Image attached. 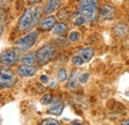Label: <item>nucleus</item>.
<instances>
[{
    "mask_svg": "<svg viewBox=\"0 0 129 125\" xmlns=\"http://www.w3.org/2000/svg\"><path fill=\"white\" fill-rule=\"evenodd\" d=\"M42 15V8L40 6L27 8L18 22V30L20 32H25L28 29L34 27L38 24L40 17Z\"/></svg>",
    "mask_w": 129,
    "mask_h": 125,
    "instance_id": "f257e3e1",
    "label": "nucleus"
},
{
    "mask_svg": "<svg viewBox=\"0 0 129 125\" xmlns=\"http://www.w3.org/2000/svg\"><path fill=\"white\" fill-rule=\"evenodd\" d=\"M55 54H56V49L53 45L50 44L44 45L37 52V62L40 66L46 65L54 58Z\"/></svg>",
    "mask_w": 129,
    "mask_h": 125,
    "instance_id": "f03ea898",
    "label": "nucleus"
},
{
    "mask_svg": "<svg viewBox=\"0 0 129 125\" xmlns=\"http://www.w3.org/2000/svg\"><path fill=\"white\" fill-rule=\"evenodd\" d=\"M38 37H39V32L38 31L31 32L28 35H26L25 37H23L22 39L17 41L16 48L21 52L27 51V50H29L30 48H32L35 45Z\"/></svg>",
    "mask_w": 129,
    "mask_h": 125,
    "instance_id": "7ed1b4c3",
    "label": "nucleus"
},
{
    "mask_svg": "<svg viewBox=\"0 0 129 125\" xmlns=\"http://www.w3.org/2000/svg\"><path fill=\"white\" fill-rule=\"evenodd\" d=\"M16 82V77L9 68H1L0 70V88H7L13 86Z\"/></svg>",
    "mask_w": 129,
    "mask_h": 125,
    "instance_id": "20e7f679",
    "label": "nucleus"
},
{
    "mask_svg": "<svg viewBox=\"0 0 129 125\" xmlns=\"http://www.w3.org/2000/svg\"><path fill=\"white\" fill-rule=\"evenodd\" d=\"M19 60L18 53L15 50H6L0 54V62L7 65V66H12L15 65Z\"/></svg>",
    "mask_w": 129,
    "mask_h": 125,
    "instance_id": "39448f33",
    "label": "nucleus"
},
{
    "mask_svg": "<svg viewBox=\"0 0 129 125\" xmlns=\"http://www.w3.org/2000/svg\"><path fill=\"white\" fill-rule=\"evenodd\" d=\"M79 12L83 16L87 21H94L98 16V10L97 6L95 5H85V6H80Z\"/></svg>",
    "mask_w": 129,
    "mask_h": 125,
    "instance_id": "423d86ee",
    "label": "nucleus"
},
{
    "mask_svg": "<svg viewBox=\"0 0 129 125\" xmlns=\"http://www.w3.org/2000/svg\"><path fill=\"white\" fill-rule=\"evenodd\" d=\"M115 16V9L111 5L105 4L100 8L99 11V18L101 20H111Z\"/></svg>",
    "mask_w": 129,
    "mask_h": 125,
    "instance_id": "0eeeda50",
    "label": "nucleus"
},
{
    "mask_svg": "<svg viewBox=\"0 0 129 125\" xmlns=\"http://www.w3.org/2000/svg\"><path fill=\"white\" fill-rule=\"evenodd\" d=\"M113 33L116 37L118 38H125L129 33V29L126 24L123 23H118L114 26L113 28Z\"/></svg>",
    "mask_w": 129,
    "mask_h": 125,
    "instance_id": "6e6552de",
    "label": "nucleus"
},
{
    "mask_svg": "<svg viewBox=\"0 0 129 125\" xmlns=\"http://www.w3.org/2000/svg\"><path fill=\"white\" fill-rule=\"evenodd\" d=\"M55 25H56V17L55 16H48L47 18H45L44 20L41 21L40 28L43 31H49V30L53 29Z\"/></svg>",
    "mask_w": 129,
    "mask_h": 125,
    "instance_id": "1a4fd4ad",
    "label": "nucleus"
},
{
    "mask_svg": "<svg viewBox=\"0 0 129 125\" xmlns=\"http://www.w3.org/2000/svg\"><path fill=\"white\" fill-rule=\"evenodd\" d=\"M36 69L32 67V66H26V65H23V66H20L17 70V73L19 76L21 77H32L36 74Z\"/></svg>",
    "mask_w": 129,
    "mask_h": 125,
    "instance_id": "9d476101",
    "label": "nucleus"
},
{
    "mask_svg": "<svg viewBox=\"0 0 129 125\" xmlns=\"http://www.w3.org/2000/svg\"><path fill=\"white\" fill-rule=\"evenodd\" d=\"M62 4V0H47L46 6H45V13L50 14L54 11L58 10Z\"/></svg>",
    "mask_w": 129,
    "mask_h": 125,
    "instance_id": "9b49d317",
    "label": "nucleus"
},
{
    "mask_svg": "<svg viewBox=\"0 0 129 125\" xmlns=\"http://www.w3.org/2000/svg\"><path fill=\"white\" fill-rule=\"evenodd\" d=\"M63 110H64V103L61 100H58L51 105L48 112L50 114H53V115H60L63 112Z\"/></svg>",
    "mask_w": 129,
    "mask_h": 125,
    "instance_id": "f8f14e48",
    "label": "nucleus"
},
{
    "mask_svg": "<svg viewBox=\"0 0 129 125\" xmlns=\"http://www.w3.org/2000/svg\"><path fill=\"white\" fill-rule=\"evenodd\" d=\"M21 61L23 62V65H26V66H33L35 62L37 61V53H33V52H30V53H27L25 54Z\"/></svg>",
    "mask_w": 129,
    "mask_h": 125,
    "instance_id": "ddd939ff",
    "label": "nucleus"
},
{
    "mask_svg": "<svg viewBox=\"0 0 129 125\" xmlns=\"http://www.w3.org/2000/svg\"><path fill=\"white\" fill-rule=\"evenodd\" d=\"M93 54H94V50L92 48H84L79 51V55L83 59L84 62H89L93 57Z\"/></svg>",
    "mask_w": 129,
    "mask_h": 125,
    "instance_id": "4468645a",
    "label": "nucleus"
},
{
    "mask_svg": "<svg viewBox=\"0 0 129 125\" xmlns=\"http://www.w3.org/2000/svg\"><path fill=\"white\" fill-rule=\"evenodd\" d=\"M78 83H79V76H78V72L75 71V72H73V74L71 75V77L69 78L68 87L70 89H75L78 86Z\"/></svg>",
    "mask_w": 129,
    "mask_h": 125,
    "instance_id": "2eb2a0df",
    "label": "nucleus"
},
{
    "mask_svg": "<svg viewBox=\"0 0 129 125\" xmlns=\"http://www.w3.org/2000/svg\"><path fill=\"white\" fill-rule=\"evenodd\" d=\"M68 31V27L64 22H60V23H56V25L53 28V33L56 35H64Z\"/></svg>",
    "mask_w": 129,
    "mask_h": 125,
    "instance_id": "dca6fc26",
    "label": "nucleus"
},
{
    "mask_svg": "<svg viewBox=\"0 0 129 125\" xmlns=\"http://www.w3.org/2000/svg\"><path fill=\"white\" fill-rule=\"evenodd\" d=\"M85 21H86V19H85L83 16L81 15L80 12H79V13L76 15V18L73 20V22H74V24H75L76 26H80V25H82V24H83Z\"/></svg>",
    "mask_w": 129,
    "mask_h": 125,
    "instance_id": "f3484780",
    "label": "nucleus"
},
{
    "mask_svg": "<svg viewBox=\"0 0 129 125\" xmlns=\"http://www.w3.org/2000/svg\"><path fill=\"white\" fill-rule=\"evenodd\" d=\"M57 78H58V79H59V81H61V82L64 81V80L68 78V73H67V70H66V69H61V70L59 71V73H58Z\"/></svg>",
    "mask_w": 129,
    "mask_h": 125,
    "instance_id": "a211bd4d",
    "label": "nucleus"
},
{
    "mask_svg": "<svg viewBox=\"0 0 129 125\" xmlns=\"http://www.w3.org/2000/svg\"><path fill=\"white\" fill-rule=\"evenodd\" d=\"M81 38V34L80 32H72L70 35H69V40L71 42H77L79 41Z\"/></svg>",
    "mask_w": 129,
    "mask_h": 125,
    "instance_id": "6ab92c4d",
    "label": "nucleus"
},
{
    "mask_svg": "<svg viewBox=\"0 0 129 125\" xmlns=\"http://www.w3.org/2000/svg\"><path fill=\"white\" fill-rule=\"evenodd\" d=\"M98 0H81L80 6H85V5H95L97 6Z\"/></svg>",
    "mask_w": 129,
    "mask_h": 125,
    "instance_id": "aec40b11",
    "label": "nucleus"
},
{
    "mask_svg": "<svg viewBox=\"0 0 129 125\" xmlns=\"http://www.w3.org/2000/svg\"><path fill=\"white\" fill-rule=\"evenodd\" d=\"M52 100H53V97H52L51 94H49V93L43 95V97L41 98V102H42L43 104H50V103L52 102Z\"/></svg>",
    "mask_w": 129,
    "mask_h": 125,
    "instance_id": "412c9836",
    "label": "nucleus"
},
{
    "mask_svg": "<svg viewBox=\"0 0 129 125\" xmlns=\"http://www.w3.org/2000/svg\"><path fill=\"white\" fill-rule=\"evenodd\" d=\"M72 62H73L75 66H81V65L84 62V61H83V59L81 58V56L79 55V56H75V57L73 58Z\"/></svg>",
    "mask_w": 129,
    "mask_h": 125,
    "instance_id": "4be33fe9",
    "label": "nucleus"
},
{
    "mask_svg": "<svg viewBox=\"0 0 129 125\" xmlns=\"http://www.w3.org/2000/svg\"><path fill=\"white\" fill-rule=\"evenodd\" d=\"M41 124H44V125H59V121L58 120H56V119H53V118H47V119H44L42 122H41Z\"/></svg>",
    "mask_w": 129,
    "mask_h": 125,
    "instance_id": "5701e85b",
    "label": "nucleus"
},
{
    "mask_svg": "<svg viewBox=\"0 0 129 125\" xmlns=\"http://www.w3.org/2000/svg\"><path fill=\"white\" fill-rule=\"evenodd\" d=\"M87 79H88V74H87V73H84V74H82V75H81V76L79 77V82H81V83H85V82L87 81Z\"/></svg>",
    "mask_w": 129,
    "mask_h": 125,
    "instance_id": "b1692460",
    "label": "nucleus"
},
{
    "mask_svg": "<svg viewBox=\"0 0 129 125\" xmlns=\"http://www.w3.org/2000/svg\"><path fill=\"white\" fill-rule=\"evenodd\" d=\"M40 79H41V81L43 82V83H47L49 81V78L48 76H45V75H43V76H41V78H40Z\"/></svg>",
    "mask_w": 129,
    "mask_h": 125,
    "instance_id": "393cba45",
    "label": "nucleus"
},
{
    "mask_svg": "<svg viewBox=\"0 0 129 125\" xmlns=\"http://www.w3.org/2000/svg\"><path fill=\"white\" fill-rule=\"evenodd\" d=\"M41 0H28V2L30 3V4H35V3H38V2H40Z\"/></svg>",
    "mask_w": 129,
    "mask_h": 125,
    "instance_id": "a878e982",
    "label": "nucleus"
},
{
    "mask_svg": "<svg viewBox=\"0 0 129 125\" xmlns=\"http://www.w3.org/2000/svg\"><path fill=\"white\" fill-rule=\"evenodd\" d=\"M121 124H129V120H123L121 122Z\"/></svg>",
    "mask_w": 129,
    "mask_h": 125,
    "instance_id": "bb28decb",
    "label": "nucleus"
},
{
    "mask_svg": "<svg viewBox=\"0 0 129 125\" xmlns=\"http://www.w3.org/2000/svg\"><path fill=\"white\" fill-rule=\"evenodd\" d=\"M1 6H2V1L0 0V8H1Z\"/></svg>",
    "mask_w": 129,
    "mask_h": 125,
    "instance_id": "cd10ccee",
    "label": "nucleus"
}]
</instances>
